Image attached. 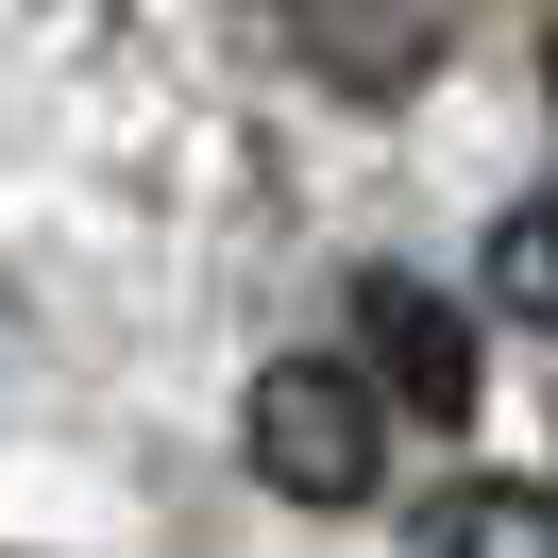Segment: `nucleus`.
Segmentation results:
<instances>
[{"label":"nucleus","mask_w":558,"mask_h":558,"mask_svg":"<svg viewBox=\"0 0 558 558\" xmlns=\"http://www.w3.org/2000/svg\"><path fill=\"white\" fill-rule=\"evenodd\" d=\"M254 474H271L288 508H355V490L389 474V389L339 373V355H271V373H254Z\"/></svg>","instance_id":"obj_1"},{"label":"nucleus","mask_w":558,"mask_h":558,"mask_svg":"<svg viewBox=\"0 0 558 558\" xmlns=\"http://www.w3.org/2000/svg\"><path fill=\"white\" fill-rule=\"evenodd\" d=\"M355 355H373V389L407 423H474L490 407V389H474V322H457L423 271H373V288H355Z\"/></svg>","instance_id":"obj_2"},{"label":"nucleus","mask_w":558,"mask_h":558,"mask_svg":"<svg viewBox=\"0 0 558 558\" xmlns=\"http://www.w3.org/2000/svg\"><path fill=\"white\" fill-rule=\"evenodd\" d=\"M423 558H558V490H524V474H474V490H440Z\"/></svg>","instance_id":"obj_3"},{"label":"nucleus","mask_w":558,"mask_h":558,"mask_svg":"<svg viewBox=\"0 0 558 558\" xmlns=\"http://www.w3.org/2000/svg\"><path fill=\"white\" fill-rule=\"evenodd\" d=\"M490 305H508L524 339H558V204H508V220H490Z\"/></svg>","instance_id":"obj_4"},{"label":"nucleus","mask_w":558,"mask_h":558,"mask_svg":"<svg viewBox=\"0 0 558 558\" xmlns=\"http://www.w3.org/2000/svg\"><path fill=\"white\" fill-rule=\"evenodd\" d=\"M542 69H558V51H542Z\"/></svg>","instance_id":"obj_5"}]
</instances>
